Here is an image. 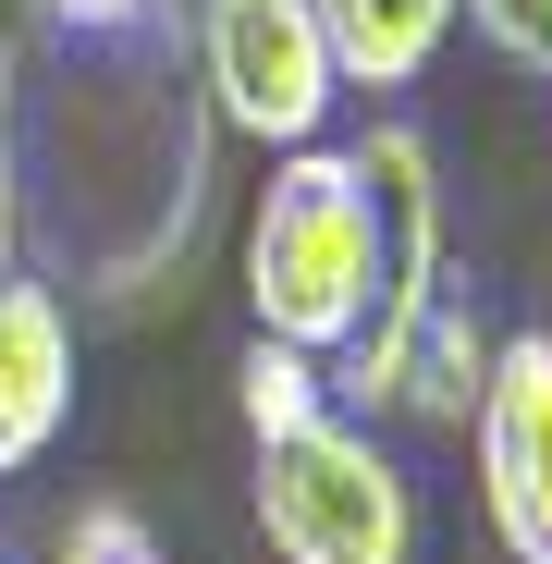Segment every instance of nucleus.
<instances>
[{"mask_svg": "<svg viewBox=\"0 0 552 564\" xmlns=\"http://www.w3.org/2000/svg\"><path fill=\"white\" fill-rule=\"evenodd\" d=\"M393 282V221L368 197L356 148H283L246 209V307L270 344L295 356H344L356 319L381 307Z\"/></svg>", "mask_w": 552, "mask_h": 564, "instance_id": "f257e3e1", "label": "nucleus"}, {"mask_svg": "<svg viewBox=\"0 0 552 564\" xmlns=\"http://www.w3.org/2000/svg\"><path fill=\"white\" fill-rule=\"evenodd\" d=\"M258 540L283 564H418V491L368 417L320 405L258 442Z\"/></svg>", "mask_w": 552, "mask_h": 564, "instance_id": "f03ea898", "label": "nucleus"}, {"mask_svg": "<svg viewBox=\"0 0 552 564\" xmlns=\"http://www.w3.org/2000/svg\"><path fill=\"white\" fill-rule=\"evenodd\" d=\"M197 74H209V111L234 135H258L270 160L283 148H320L344 74H332V37L307 0H197Z\"/></svg>", "mask_w": 552, "mask_h": 564, "instance_id": "7ed1b4c3", "label": "nucleus"}, {"mask_svg": "<svg viewBox=\"0 0 552 564\" xmlns=\"http://www.w3.org/2000/svg\"><path fill=\"white\" fill-rule=\"evenodd\" d=\"M467 442H479L491 540H504L516 564H552V332L491 344V381H479V405H467Z\"/></svg>", "mask_w": 552, "mask_h": 564, "instance_id": "20e7f679", "label": "nucleus"}, {"mask_svg": "<svg viewBox=\"0 0 552 564\" xmlns=\"http://www.w3.org/2000/svg\"><path fill=\"white\" fill-rule=\"evenodd\" d=\"M74 417V319L50 282H0V479H25V466L62 442Z\"/></svg>", "mask_w": 552, "mask_h": 564, "instance_id": "39448f33", "label": "nucleus"}, {"mask_svg": "<svg viewBox=\"0 0 552 564\" xmlns=\"http://www.w3.org/2000/svg\"><path fill=\"white\" fill-rule=\"evenodd\" d=\"M344 86H418L454 37V0H307Z\"/></svg>", "mask_w": 552, "mask_h": 564, "instance_id": "423d86ee", "label": "nucleus"}, {"mask_svg": "<svg viewBox=\"0 0 552 564\" xmlns=\"http://www.w3.org/2000/svg\"><path fill=\"white\" fill-rule=\"evenodd\" d=\"M479 381H491V332L454 307V282H442V295L418 307V332H405V356H393V417H454L467 430Z\"/></svg>", "mask_w": 552, "mask_h": 564, "instance_id": "0eeeda50", "label": "nucleus"}, {"mask_svg": "<svg viewBox=\"0 0 552 564\" xmlns=\"http://www.w3.org/2000/svg\"><path fill=\"white\" fill-rule=\"evenodd\" d=\"M234 405H246V430H258V442H270V430H307V417L332 405V368L258 332V344H246V368H234Z\"/></svg>", "mask_w": 552, "mask_h": 564, "instance_id": "6e6552de", "label": "nucleus"}, {"mask_svg": "<svg viewBox=\"0 0 552 564\" xmlns=\"http://www.w3.org/2000/svg\"><path fill=\"white\" fill-rule=\"evenodd\" d=\"M50 564H160V540H148V516H123V503H86V516L50 540Z\"/></svg>", "mask_w": 552, "mask_h": 564, "instance_id": "1a4fd4ad", "label": "nucleus"}, {"mask_svg": "<svg viewBox=\"0 0 552 564\" xmlns=\"http://www.w3.org/2000/svg\"><path fill=\"white\" fill-rule=\"evenodd\" d=\"M504 62H528V74H552V0H454Z\"/></svg>", "mask_w": 552, "mask_h": 564, "instance_id": "9d476101", "label": "nucleus"}, {"mask_svg": "<svg viewBox=\"0 0 552 564\" xmlns=\"http://www.w3.org/2000/svg\"><path fill=\"white\" fill-rule=\"evenodd\" d=\"M50 13L74 25V37H123V25H148L160 0H50Z\"/></svg>", "mask_w": 552, "mask_h": 564, "instance_id": "9b49d317", "label": "nucleus"}, {"mask_svg": "<svg viewBox=\"0 0 552 564\" xmlns=\"http://www.w3.org/2000/svg\"><path fill=\"white\" fill-rule=\"evenodd\" d=\"M13 246H25V184H13V123H0V282H13Z\"/></svg>", "mask_w": 552, "mask_h": 564, "instance_id": "f8f14e48", "label": "nucleus"}]
</instances>
